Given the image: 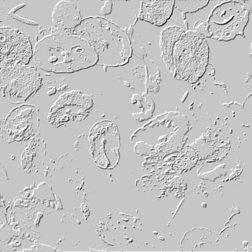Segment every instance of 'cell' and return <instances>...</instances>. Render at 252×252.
<instances>
[{
    "mask_svg": "<svg viewBox=\"0 0 252 252\" xmlns=\"http://www.w3.org/2000/svg\"><path fill=\"white\" fill-rule=\"evenodd\" d=\"M72 34L91 44L98 55V64L123 66L131 55L130 41L120 27L106 19L90 17L82 21Z\"/></svg>",
    "mask_w": 252,
    "mask_h": 252,
    "instance_id": "2",
    "label": "cell"
},
{
    "mask_svg": "<svg viewBox=\"0 0 252 252\" xmlns=\"http://www.w3.org/2000/svg\"><path fill=\"white\" fill-rule=\"evenodd\" d=\"M32 55L30 38L18 30L1 28V62L12 60L27 64Z\"/></svg>",
    "mask_w": 252,
    "mask_h": 252,
    "instance_id": "7",
    "label": "cell"
},
{
    "mask_svg": "<svg viewBox=\"0 0 252 252\" xmlns=\"http://www.w3.org/2000/svg\"><path fill=\"white\" fill-rule=\"evenodd\" d=\"M91 150L94 159L102 167H113L119 156V135L116 126L103 121L94 127L91 135Z\"/></svg>",
    "mask_w": 252,
    "mask_h": 252,
    "instance_id": "6",
    "label": "cell"
},
{
    "mask_svg": "<svg viewBox=\"0 0 252 252\" xmlns=\"http://www.w3.org/2000/svg\"><path fill=\"white\" fill-rule=\"evenodd\" d=\"M185 31L179 27H169L162 32L160 46L162 51V57L169 71L174 73L173 64V49L175 44L180 39Z\"/></svg>",
    "mask_w": 252,
    "mask_h": 252,
    "instance_id": "11",
    "label": "cell"
},
{
    "mask_svg": "<svg viewBox=\"0 0 252 252\" xmlns=\"http://www.w3.org/2000/svg\"><path fill=\"white\" fill-rule=\"evenodd\" d=\"M52 21L57 30L72 33L83 20L81 11L74 3L69 1H61L55 7Z\"/></svg>",
    "mask_w": 252,
    "mask_h": 252,
    "instance_id": "9",
    "label": "cell"
},
{
    "mask_svg": "<svg viewBox=\"0 0 252 252\" xmlns=\"http://www.w3.org/2000/svg\"><path fill=\"white\" fill-rule=\"evenodd\" d=\"M92 106V100L87 95L80 92L74 91L66 93L56 102L52 110L53 113H63L61 122H75L81 120L78 117L87 116Z\"/></svg>",
    "mask_w": 252,
    "mask_h": 252,
    "instance_id": "8",
    "label": "cell"
},
{
    "mask_svg": "<svg viewBox=\"0 0 252 252\" xmlns=\"http://www.w3.org/2000/svg\"><path fill=\"white\" fill-rule=\"evenodd\" d=\"M175 1H143L139 18L157 26L165 24L173 13Z\"/></svg>",
    "mask_w": 252,
    "mask_h": 252,
    "instance_id": "10",
    "label": "cell"
},
{
    "mask_svg": "<svg viewBox=\"0 0 252 252\" xmlns=\"http://www.w3.org/2000/svg\"><path fill=\"white\" fill-rule=\"evenodd\" d=\"M245 1H228L216 6L207 23L209 37L220 41H230L243 35L250 9Z\"/></svg>",
    "mask_w": 252,
    "mask_h": 252,
    "instance_id": "5",
    "label": "cell"
},
{
    "mask_svg": "<svg viewBox=\"0 0 252 252\" xmlns=\"http://www.w3.org/2000/svg\"><path fill=\"white\" fill-rule=\"evenodd\" d=\"M42 85L37 68L20 61L1 62V94L9 102L19 104L33 96Z\"/></svg>",
    "mask_w": 252,
    "mask_h": 252,
    "instance_id": "4",
    "label": "cell"
},
{
    "mask_svg": "<svg viewBox=\"0 0 252 252\" xmlns=\"http://www.w3.org/2000/svg\"><path fill=\"white\" fill-rule=\"evenodd\" d=\"M209 62V46L196 32H184L173 49V76L195 83L202 77Z\"/></svg>",
    "mask_w": 252,
    "mask_h": 252,
    "instance_id": "3",
    "label": "cell"
},
{
    "mask_svg": "<svg viewBox=\"0 0 252 252\" xmlns=\"http://www.w3.org/2000/svg\"><path fill=\"white\" fill-rule=\"evenodd\" d=\"M56 31L36 44L33 58L38 67L55 73H72L98 64V55L89 42Z\"/></svg>",
    "mask_w": 252,
    "mask_h": 252,
    "instance_id": "1",
    "label": "cell"
}]
</instances>
